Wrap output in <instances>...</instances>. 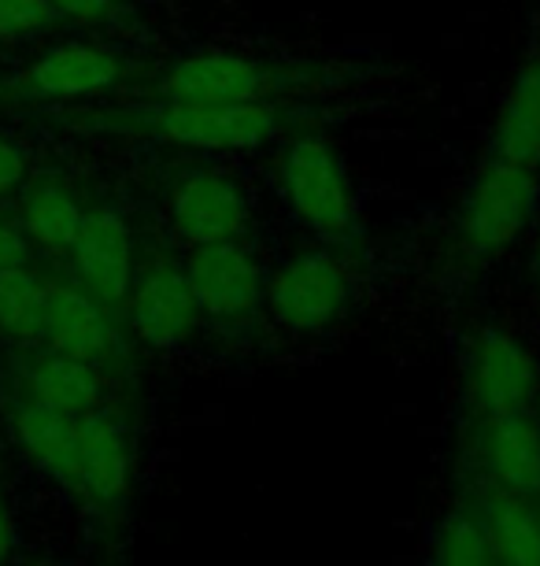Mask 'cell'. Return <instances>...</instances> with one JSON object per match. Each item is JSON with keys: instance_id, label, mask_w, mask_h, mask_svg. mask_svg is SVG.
<instances>
[{"instance_id": "obj_4", "label": "cell", "mask_w": 540, "mask_h": 566, "mask_svg": "<svg viewBox=\"0 0 540 566\" xmlns=\"http://www.w3.org/2000/svg\"><path fill=\"white\" fill-rule=\"evenodd\" d=\"M467 415H522L540 397V348L511 323H481L459 356Z\"/></svg>"}, {"instance_id": "obj_16", "label": "cell", "mask_w": 540, "mask_h": 566, "mask_svg": "<svg viewBox=\"0 0 540 566\" xmlns=\"http://www.w3.org/2000/svg\"><path fill=\"white\" fill-rule=\"evenodd\" d=\"M123 78V60L112 49L89 45V41H67L52 45L30 63V85L41 97L82 101L100 97Z\"/></svg>"}, {"instance_id": "obj_18", "label": "cell", "mask_w": 540, "mask_h": 566, "mask_svg": "<svg viewBox=\"0 0 540 566\" xmlns=\"http://www.w3.org/2000/svg\"><path fill=\"white\" fill-rule=\"evenodd\" d=\"M23 389L27 400L45 403L52 411L63 415H86L104 403V392H108V381H104L100 367L71 356H60V352H41V356L30 359V367L23 374Z\"/></svg>"}, {"instance_id": "obj_11", "label": "cell", "mask_w": 540, "mask_h": 566, "mask_svg": "<svg viewBox=\"0 0 540 566\" xmlns=\"http://www.w3.org/2000/svg\"><path fill=\"white\" fill-rule=\"evenodd\" d=\"M137 489V441L130 422L108 403L78 415L74 496L97 511H123Z\"/></svg>"}, {"instance_id": "obj_26", "label": "cell", "mask_w": 540, "mask_h": 566, "mask_svg": "<svg viewBox=\"0 0 540 566\" xmlns=\"http://www.w3.org/2000/svg\"><path fill=\"white\" fill-rule=\"evenodd\" d=\"M15 541H19V533H15V515H12V507L4 504V496H0V563L12 559Z\"/></svg>"}, {"instance_id": "obj_19", "label": "cell", "mask_w": 540, "mask_h": 566, "mask_svg": "<svg viewBox=\"0 0 540 566\" xmlns=\"http://www.w3.org/2000/svg\"><path fill=\"white\" fill-rule=\"evenodd\" d=\"M82 219H86L82 200L56 178L34 181L27 189L23 205H19V227H23L27 241H34L49 252H67L74 233L82 230Z\"/></svg>"}, {"instance_id": "obj_12", "label": "cell", "mask_w": 540, "mask_h": 566, "mask_svg": "<svg viewBox=\"0 0 540 566\" xmlns=\"http://www.w3.org/2000/svg\"><path fill=\"white\" fill-rule=\"evenodd\" d=\"M67 260L74 285H82L104 307H119L137 277V244L130 222L108 208L86 211L82 230L74 233L67 249Z\"/></svg>"}, {"instance_id": "obj_23", "label": "cell", "mask_w": 540, "mask_h": 566, "mask_svg": "<svg viewBox=\"0 0 540 566\" xmlns=\"http://www.w3.org/2000/svg\"><path fill=\"white\" fill-rule=\"evenodd\" d=\"M49 4H52V15L63 19V23L93 27L112 15L115 0H49Z\"/></svg>"}, {"instance_id": "obj_15", "label": "cell", "mask_w": 540, "mask_h": 566, "mask_svg": "<svg viewBox=\"0 0 540 566\" xmlns=\"http://www.w3.org/2000/svg\"><path fill=\"white\" fill-rule=\"evenodd\" d=\"M489 156L540 175V52L518 63L496 101Z\"/></svg>"}, {"instance_id": "obj_6", "label": "cell", "mask_w": 540, "mask_h": 566, "mask_svg": "<svg viewBox=\"0 0 540 566\" xmlns=\"http://www.w3.org/2000/svg\"><path fill=\"white\" fill-rule=\"evenodd\" d=\"M455 467L463 485L540 493V426L522 415H467L455 437Z\"/></svg>"}, {"instance_id": "obj_24", "label": "cell", "mask_w": 540, "mask_h": 566, "mask_svg": "<svg viewBox=\"0 0 540 566\" xmlns=\"http://www.w3.org/2000/svg\"><path fill=\"white\" fill-rule=\"evenodd\" d=\"M23 181H27V153L12 137L0 134V197L15 193Z\"/></svg>"}, {"instance_id": "obj_29", "label": "cell", "mask_w": 540, "mask_h": 566, "mask_svg": "<svg viewBox=\"0 0 540 566\" xmlns=\"http://www.w3.org/2000/svg\"><path fill=\"white\" fill-rule=\"evenodd\" d=\"M537 496H540V493H537Z\"/></svg>"}, {"instance_id": "obj_14", "label": "cell", "mask_w": 540, "mask_h": 566, "mask_svg": "<svg viewBox=\"0 0 540 566\" xmlns=\"http://www.w3.org/2000/svg\"><path fill=\"white\" fill-rule=\"evenodd\" d=\"M478 518L500 566H540V496L507 493V489L463 485L455 493Z\"/></svg>"}, {"instance_id": "obj_1", "label": "cell", "mask_w": 540, "mask_h": 566, "mask_svg": "<svg viewBox=\"0 0 540 566\" xmlns=\"http://www.w3.org/2000/svg\"><path fill=\"white\" fill-rule=\"evenodd\" d=\"M356 271L330 249H300L267 266L263 318L289 340H319L356 312Z\"/></svg>"}, {"instance_id": "obj_20", "label": "cell", "mask_w": 540, "mask_h": 566, "mask_svg": "<svg viewBox=\"0 0 540 566\" xmlns=\"http://www.w3.org/2000/svg\"><path fill=\"white\" fill-rule=\"evenodd\" d=\"M422 566H500L467 504H448L426 533Z\"/></svg>"}, {"instance_id": "obj_13", "label": "cell", "mask_w": 540, "mask_h": 566, "mask_svg": "<svg viewBox=\"0 0 540 566\" xmlns=\"http://www.w3.org/2000/svg\"><path fill=\"white\" fill-rule=\"evenodd\" d=\"M41 345L60 356L104 367L119 356L123 337L112 323V307L82 290L74 282L49 285L45 296V323H41Z\"/></svg>"}, {"instance_id": "obj_27", "label": "cell", "mask_w": 540, "mask_h": 566, "mask_svg": "<svg viewBox=\"0 0 540 566\" xmlns=\"http://www.w3.org/2000/svg\"><path fill=\"white\" fill-rule=\"evenodd\" d=\"M526 282H529V290H533L537 301H540V230L533 233L529 252H526Z\"/></svg>"}, {"instance_id": "obj_22", "label": "cell", "mask_w": 540, "mask_h": 566, "mask_svg": "<svg viewBox=\"0 0 540 566\" xmlns=\"http://www.w3.org/2000/svg\"><path fill=\"white\" fill-rule=\"evenodd\" d=\"M56 23L49 0H0V41H23Z\"/></svg>"}, {"instance_id": "obj_9", "label": "cell", "mask_w": 540, "mask_h": 566, "mask_svg": "<svg viewBox=\"0 0 540 566\" xmlns=\"http://www.w3.org/2000/svg\"><path fill=\"white\" fill-rule=\"evenodd\" d=\"M167 222L186 249L245 241L252 227V200L241 178L226 167H186L167 193Z\"/></svg>"}, {"instance_id": "obj_2", "label": "cell", "mask_w": 540, "mask_h": 566, "mask_svg": "<svg viewBox=\"0 0 540 566\" xmlns=\"http://www.w3.org/2000/svg\"><path fill=\"white\" fill-rule=\"evenodd\" d=\"M278 197L289 219L311 238L341 244L359 230V200L345 153L322 134H296L285 142L278 167Z\"/></svg>"}, {"instance_id": "obj_17", "label": "cell", "mask_w": 540, "mask_h": 566, "mask_svg": "<svg viewBox=\"0 0 540 566\" xmlns=\"http://www.w3.org/2000/svg\"><path fill=\"white\" fill-rule=\"evenodd\" d=\"M12 437L30 463L71 493L78 463V415L52 411L45 403L23 400L12 411Z\"/></svg>"}, {"instance_id": "obj_8", "label": "cell", "mask_w": 540, "mask_h": 566, "mask_svg": "<svg viewBox=\"0 0 540 566\" xmlns=\"http://www.w3.org/2000/svg\"><path fill=\"white\" fill-rule=\"evenodd\" d=\"M126 323L141 348L148 352H182L200 337L204 315L186 277V263L171 255H156L137 266V277L126 293Z\"/></svg>"}, {"instance_id": "obj_3", "label": "cell", "mask_w": 540, "mask_h": 566, "mask_svg": "<svg viewBox=\"0 0 540 566\" xmlns=\"http://www.w3.org/2000/svg\"><path fill=\"white\" fill-rule=\"evenodd\" d=\"M540 216V175L489 156L463 186L455 208V244L470 263H493L526 233Z\"/></svg>"}, {"instance_id": "obj_5", "label": "cell", "mask_w": 540, "mask_h": 566, "mask_svg": "<svg viewBox=\"0 0 540 566\" xmlns=\"http://www.w3.org/2000/svg\"><path fill=\"white\" fill-rule=\"evenodd\" d=\"M289 126V112L278 101H174L167 97L148 115V130L163 145L186 153H252L278 142Z\"/></svg>"}, {"instance_id": "obj_28", "label": "cell", "mask_w": 540, "mask_h": 566, "mask_svg": "<svg viewBox=\"0 0 540 566\" xmlns=\"http://www.w3.org/2000/svg\"><path fill=\"white\" fill-rule=\"evenodd\" d=\"M533 419H537V426H540V397H537V403H533Z\"/></svg>"}, {"instance_id": "obj_21", "label": "cell", "mask_w": 540, "mask_h": 566, "mask_svg": "<svg viewBox=\"0 0 540 566\" xmlns=\"http://www.w3.org/2000/svg\"><path fill=\"white\" fill-rule=\"evenodd\" d=\"M45 296H49V282H41L27 263L0 271V334L19 340V345L41 340Z\"/></svg>"}, {"instance_id": "obj_10", "label": "cell", "mask_w": 540, "mask_h": 566, "mask_svg": "<svg viewBox=\"0 0 540 566\" xmlns=\"http://www.w3.org/2000/svg\"><path fill=\"white\" fill-rule=\"evenodd\" d=\"M300 82L296 71L237 49H200L178 56L163 74V93L174 101H278Z\"/></svg>"}, {"instance_id": "obj_25", "label": "cell", "mask_w": 540, "mask_h": 566, "mask_svg": "<svg viewBox=\"0 0 540 566\" xmlns=\"http://www.w3.org/2000/svg\"><path fill=\"white\" fill-rule=\"evenodd\" d=\"M27 233L19 222L4 219L0 216V271H8V266H19L27 263Z\"/></svg>"}, {"instance_id": "obj_7", "label": "cell", "mask_w": 540, "mask_h": 566, "mask_svg": "<svg viewBox=\"0 0 540 566\" xmlns=\"http://www.w3.org/2000/svg\"><path fill=\"white\" fill-rule=\"evenodd\" d=\"M182 263L204 323L219 329H248L263 318L267 263L245 241L189 249Z\"/></svg>"}]
</instances>
